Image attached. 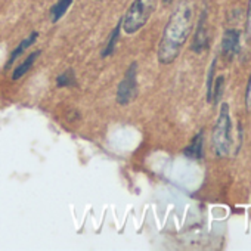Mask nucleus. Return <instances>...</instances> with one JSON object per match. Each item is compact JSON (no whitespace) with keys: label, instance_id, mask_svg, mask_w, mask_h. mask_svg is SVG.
<instances>
[{"label":"nucleus","instance_id":"obj_1","mask_svg":"<svg viewBox=\"0 0 251 251\" xmlns=\"http://www.w3.org/2000/svg\"><path fill=\"white\" fill-rule=\"evenodd\" d=\"M194 27V12L192 5L186 0L179 3L175 12L170 15L160 45H158V61L161 65H169L177 59L183 45L186 43Z\"/></svg>","mask_w":251,"mask_h":251},{"label":"nucleus","instance_id":"obj_2","mask_svg":"<svg viewBox=\"0 0 251 251\" xmlns=\"http://www.w3.org/2000/svg\"><path fill=\"white\" fill-rule=\"evenodd\" d=\"M230 129H232V121H230V114H229V105L222 103L219 117L216 120L214 129H213V135H211L213 150L217 157H225L230 151V145H232Z\"/></svg>","mask_w":251,"mask_h":251},{"label":"nucleus","instance_id":"obj_3","mask_svg":"<svg viewBox=\"0 0 251 251\" xmlns=\"http://www.w3.org/2000/svg\"><path fill=\"white\" fill-rule=\"evenodd\" d=\"M155 8V0H133L123 17V30L126 34L138 33L150 20Z\"/></svg>","mask_w":251,"mask_h":251},{"label":"nucleus","instance_id":"obj_4","mask_svg":"<svg viewBox=\"0 0 251 251\" xmlns=\"http://www.w3.org/2000/svg\"><path fill=\"white\" fill-rule=\"evenodd\" d=\"M136 62L130 64L127 71H126L123 80L118 84L117 89V103L118 105H129L130 102L135 100L136 95H138V81H136Z\"/></svg>","mask_w":251,"mask_h":251},{"label":"nucleus","instance_id":"obj_5","mask_svg":"<svg viewBox=\"0 0 251 251\" xmlns=\"http://www.w3.org/2000/svg\"><path fill=\"white\" fill-rule=\"evenodd\" d=\"M239 39H241V33L238 30L229 28L225 31L223 40H222V53L227 59H232L239 53V49H241Z\"/></svg>","mask_w":251,"mask_h":251},{"label":"nucleus","instance_id":"obj_6","mask_svg":"<svg viewBox=\"0 0 251 251\" xmlns=\"http://www.w3.org/2000/svg\"><path fill=\"white\" fill-rule=\"evenodd\" d=\"M207 12L204 11L198 20V24H197V31H195V36H194V43L191 46V49L197 53H201L204 52L207 48H208V33H207Z\"/></svg>","mask_w":251,"mask_h":251},{"label":"nucleus","instance_id":"obj_7","mask_svg":"<svg viewBox=\"0 0 251 251\" xmlns=\"http://www.w3.org/2000/svg\"><path fill=\"white\" fill-rule=\"evenodd\" d=\"M202 144H204V132H198L194 139L191 141V144L183 150V154L188 158L192 160H201L202 158Z\"/></svg>","mask_w":251,"mask_h":251},{"label":"nucleus","instance_id":"obj_8","mask_svg":"<svg viewBox=\"0 0 251 251\" xmlns=\"http://www.w3.org/2000/svg\"><path fill=\"white\" fill-rule=\"evenodd\" d=\"M37 37H39V33H37V31H33L27 39H24V40L18 45V48L11 53V56H9V59H8V62H6V67H5V68H6V70H8V68H11V67H12V64H14V62H15V61H17V59H18V58H20V56H21V55H23V53L30 48V46H33V45H34V42L37 40Z\"/></svg>","mask_w":251,"mask_h":251},{"label":"nucleus","instance_id":"obj_9","mask_svg":"<svg viewBox=\"0 0 251 251\" xmlns=\"http://www.w3.org/2000/svg\"><path fill=\"white\" fill-rule=\"evenodd\" d=\"M121 30H123V18L118 21V24H117L115 28L112 30V33H111V36H109L106 45H105V49L102 50V58H106V56L112 55V52L115 50V46H117V43H118V40H120V31H121Z\"/></svg>","mask_w":251,"mask_h":251},{"label":"nucleus","instance_id":"obj_10","mask_svg":"<svg viewBox=\"0 0 251 251\" xmlns=\"http://www.w3.org/2000/svg\"><path fill=\"white\" fill-rule=\"evenodd\" d=\"M39 55H40V50L30 53V55L25 58V61L14 70V73H12V78H14V80H20L21 77H24V75H25V73H28V71H30V68L33 67L34 61L39 58Z\"/></svg>","mask_w":251,"mask_h":251},{"label":"nucleus","instance_id":"obj_11","mask_svg":"<svg viewBox=\"0 0 251 251\" xmlns=\"http://www.w3.org/2000/svg\"><path fill=\"white\" fill-rule=\"evenodd\" d=\"M73 0H58V2L52 6L50 9V17L53 23H58L68 11V8L71 6Z\"/></svg>","mask_w":251,"mask_h":251},{"label":"nucleus","instance_id":"obj_12","mask_svg":"<svg viewBox=\"0 0 251 251\" xmlns=\"http://www.w3.org/2000/svg\"><path fill=\"white\" fill-rule=\"evenodd\" d=\"M75 84V75L73 70H67L65 73L59 74L56 77V86L58 87H70Z\"/></svg>","mask_w":251,"mask_h":251},{"label":"nucleus","instance_id":"obj_13","mask_svg":"<svg viewBox=\"0 0 251 251\" xmlns=\"http://www.w3.org/2000/svg\"><path fill=\"white\" fill-rule=\"evenodd\" d=\"M214 70H216V59H213L210 70H208V75H207V102H211V96H213V75H214Z\"/></svg>","mask_w":251,"mask_h":251},{"label":"nucleus","instance_id":"obj_14","mask_svg":"<svg viewBox=\"0 0 251 251\" xmlns=\"http://www.w3.org/2000/svg\"><path fill=\"white\" fill-rule=\"evenodd\" d=\"M223 84H225L223 77H217L216 86L213 87V96H211V102L213 103H219V100L222 98V93H223Z\"/></svg>","mask_w":251,"mask_h":251},{"label":"nucleus","instance_id":"obj_15","mask_svg":"<svg viewBox=\"0 0 251 251\" xmlns=\"http://www.w3.org/2000/svg\"><path fill=\"white\" fill-rule=\"evenodd\" d=\"M245 108L251 114V74H250V78H248V83H247V89H245Z\"/></svg>","mask_w":251,"mask_h":251},{"label":"nucleus","instance_id":"obj_16","mask_svg":"<svg viewBox=\"0 0 251 251\" xmlns=\"http://www.w3.org/2000/svg\"><path fill=\"white\" fill-rule=\"evenodd\" d=\"M245 31L248 37L251 39V0H248V11H247V24H245Z\"/></svg>","mask_w":251,"mask_h":251},{"label":"nucleus","instance_id":"obj_17","mask_svg":"<svg viewBox=\"0 0 251 251\" xmlns=\"http://www.w3.org/2000/svg\"><path fill=\"white\" fill-rule=\"evenodd\" d=\"M172 2H173V0H164V3H166V5H170Z\"/></svg>","mask_w":251,"mask_h":251}]
</instances>
